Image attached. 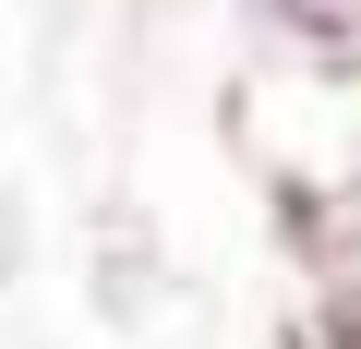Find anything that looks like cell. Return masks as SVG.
I'll return each mask as SVG.
<instances>
[{
	"label": "cell",
	"instance_id": "obj_1",
	"mask_svg": "<svg viewBox=\"0 0 361 349\" xmlns=\"http://www.w3.org/2000/svg\"><path fill=\"white\" fill-rule=\"evenodd\" d=\"M289 265H301V349H361V181L289 193Z\"/></svg>",
	"mask_w": 361,
	"mask_h": 349
},
{
	"label": "cell",
	"instance_id": "obj_2",
	"mask_svg": "<svg viewBox=\"0 0 361 349\" xmlns=\"http://www.w3.org/2000/svg\"><path fill=\"white\" fill-rule=\"evenodd\" d=\"M253 25H265L277 49H325V37L361 25V0H253Z\"/></svg>",
	"mask_w": 361,
	"mask_h": 349
}]
</instances>
